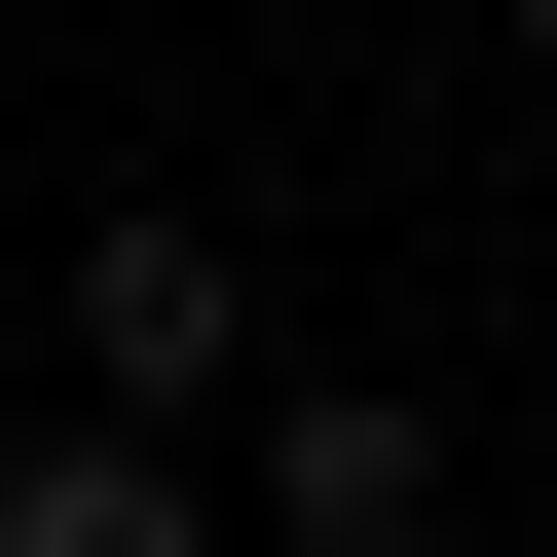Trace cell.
I'll use <instances>...</instances> for the list:
<instances>
[{"mask_svg": "<svg viewBox=\"0 0 557 557\" xmlns=\"http://www.w3.org/2000/svg\"><path fill=\"white\" fill-rule=\"evenodd\" d=\"M75 409H149V446L260 409V260L223 223H75Z\"/></svg>", "mask_w": 557, "mask_h": 557, "instance_id": "6da1fadb", "label": "cell"}, {"mask_svg": "<svg viewBox=\"0 0 557 557\" xmlns=\"http://www.w3.org/2000/svg\"><path fill=\"white\" fill-rule=\"evenodd\" d=\"M260 520H298V557H409L446 520V409L409 372H260Z\"/></svg>", "mask_w": 557, "mask_h": 557, "instance_id": "7a4b0ae2", "label": "cell"}, {"mask_svg": "<svg viewBox=\"0 0 557 557\" xmlns=\"http://www.w3.org/2000/svg\"><path fill=\"white\" fill-rule=\"evenodd\" d=\"M0 557H223V483L149 409H38V446H0Z\"/></svg>", "mask_w": 557, "mask_h": 557, "instance_id": "3957f363", "label": "cell"}, {"mask_svg": "<svg viewBox=\"0 0 557 557\" xmlns=\"http://www.w3.org/2000/svg\"><path fill=\"white\" fill-rule=\"evenodd\" d=\"M483 38H520V75H557V0H483Z\"/></svg>", "mask_w": 557, "mask_h": 557, "instance_id": "277c9868", "label": "cell"}]
</instances>
